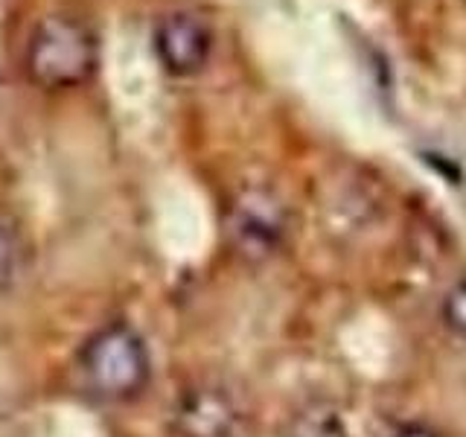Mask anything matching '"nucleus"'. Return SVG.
Returning a JSON list of instances; mask_svg holds the SVG:
<instances>
[{"label":"nucleus","mask_w":466,"mask_h":437,"mask_svg":"<svg viewBox=\"0 0 466 437\" xmlns=\"http://www.w3.org/2000/svg\"><path fill=\"white\" fill-rule=\"evenodd\" d=\"M26 67L44 87H76L96 70V38L85 24L56 15L35 26Z\"/></svg>","instance_id":"1"},{"label":"nucleus","mask_w":466,"mask_h":437,"mask_svg":"<svg viewBox=\"0 0 466 437\" xmlns=\"http://www.w3.org/2000/svg\"><path fill=\"white\" fill-rule=\"evenodd\" d=\"M82 368L87 385L111 400L131 397L149 382V353L128 327H108L94 335L85 347Z\"/></svg>","instance_id":"2"},{"label":"nucleus","mask_w":466,"mask_h":437,"mask_svg":"<svg viewBox=\"0 0 466 437\" xmlns=\"http://www.w3.org/2000/svg\"><path fill=\"white\" fill-rule=\"evenodd\" d=\"M286 210L266 189H245L230 204L228 213V237L239 257L259 262L268 259L283 242Z\"/></svg>","instance_id":"3"},{"label":"nucleus","mask_w":466,"mask_h":437,"mask_svg":"<svg viewBox=\"0 0 466 437\" xmlns=\"http://www.w3.org/2000/svg\"><path fill=\"white\" fill-rule=\"evenodd\" d=\"M178 437H248V417L239 400L222 385H196L175 402Z\"/></svg>","instance_id":"4"},{"label":"nucleus","mask_w":466,"mask_h":437,"mask_svg":"<svg viewBox=\"0 0 466 437\" xmlns=\"http://www.w3.org/2000/svg\"><path fill=\"white\" fill-rule=\"evenodd\" d=\"M213 36L210 26L193 12H172L160 18L155 29V53L169 73L189 76L198 73L210 58Z\"/></svg>","instance_id":"5"},{"label":"nucleus","mask_w":466,"mask_h":437,"mask_svg":"<svg viewBox=\"0 0 466 437\" xmlns=\"http://www.w3.org/2000/svg\"><path fill=\"white\" fill-rule=\"evenodd\" d=\"M283 437H350L341 414L329 405H306L289 420Z\"/></svg>","instance_id":"6"},{"label":"nucleus","mask_w":466,"mask_h":437,"mask_svg":"<svg viewBox=\"0 0 466 437\" xmlns=\"http://www.w3.org/2000/svg\"><path fill=\"white\" fill-rule=\"evenodd\" d=\"M443 320L451 332H458L461 339H466V280L458 286H451V291L443 300Z\"/></svg>","instance_id":"7"},{"label":"nucleus","mask_w":466,"mask_h":437,"mask_svg":"<svg viewBox=\"0 0 466 437\" xmlns=\"http://www.w3.org/2000/svg\"><path fill=\"white\" fill-rule=\"evenodd\" d=\"M18 245H15V237L0 225V291L9 289L18 277Z\"/></svg>","instance_id":"8"},{"label":"nucleus","mask_w":466,"mask_h":437,"mask_svg":"<svg viewBox=\"0 0 466 437\" xmlns=\"http://www.w3.org/2000/svg\"><path fill=\"white\" fill-rule=\"evenodd\" d=\"M393 437H437L431 429H426V426H417V422H414V426H405V429H400L397 434H393Z\"/></svg>","instance_id":"9"}]
</instances>
